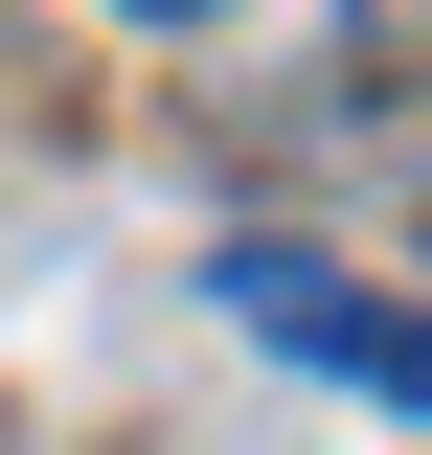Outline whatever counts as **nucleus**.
Segmentation results:
<instances>
[{"instance_id":"nucleus-1","label":"nucleus","mask_w":432,"mask_h":455,"mask_svg":"<svg viewBox=\"0 0 432 455\" xmlns=\"http://www.w3.org/2000/svg\"><path fill=\"white\" fill-rule=\"evenodd\" d=\"M205 46L251 137H364L387 92H432V0H228Z\"/></svg>"},{"instance_id":"nucleus-2","label":"nucleus","mask_w":432,"mask_h":455,"mask_svg":"<svg viewBox=\"0 0 432 455\" xmlns=\"http://www.w3.org/2000/svg\"><path fill=\"white\" fill-rule=\"evenodd\" d=\"M205 296L273 341V364H319V387H364V410H410V433H432V296H364L341 251H296V228H228Z\"/></svg>"},{"instance_id":"nucleus-3","label":"nucleus","mask_w":432,"mask_h":455,"mask_svg":"<svg viewBox=\"0 0 432 455\" xmlns=\"http://www.w3.org/2000/svg\"><path fill=\"white\" fill-rule=\"evenodd\" d=\"M114 23H182V46H205V23H228V0H114Z\"/></svg>"}]
</instances>
